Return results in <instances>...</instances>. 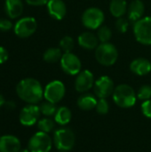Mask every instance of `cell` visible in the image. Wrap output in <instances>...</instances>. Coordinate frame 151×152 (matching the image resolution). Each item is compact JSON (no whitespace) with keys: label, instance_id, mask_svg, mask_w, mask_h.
I'll list each match as a JSON object with an SVG mask.
<instances>
[{"label":"cell","instance_id":"8d00e7d4","mask_svg":"<svg viewBox=\"0 0 151 152\" xmlns=\"http://www.w3.org/2000/svg\"><path fill=\"white\" fill-rule=\"evenodd\" d=\"M20 152H29V151H28V149H24V150H20Z\"/></svg>","mask_w":151,"mask_h":152},{"label":"cell","instance_id":"52a82bcc","mask_svg":"<svg viewBox=\"0 0 151 152\" xmlns=\"http://www.w3.org/2000/svg\"><path fill=\"white\" fill-rule=\"evenodd\" d=\"M52 145L53 142L48 134L39 131L29 139L28 149L29 152H49Z\"/></svg>","mask_w":151,"mask_h":152},{"label":"cell","instance_id":"e575fe53","mask_svg":"<svg viewBox=\"0 0 151 152\" xmlns=\"http://www.w3.org/2000/svg\"><path fill=\"white\" fill-rule=\"evenodd\" d=\"M6 104V106L9 108V109H14L15 108V103L13 102H7V103H5Z\"/></svg>","mask_w":151,"mask_h":152},{"label":"cell","instance_id":"4316f807","mask_svg":"<svg viewBox=\"0 0 151 152\" xmlns=\"http://www.w3.org/2000/svg\"><path fill=\"white\" fill-rule=\"evenodd\" d=\"M60 48L64 53H71L74 48V39L69 36L63 37L60 41Z\"/></svg>","mask_w":151,"mask_h":152},{"label":"cell","instance_id":"d6a6232c","mask_svg":"<svg viewBox=\"0 0 151 152\" xmlns=\"http://www.w3.org/2000/svg\"><path fill=\"white\" fill-rule=\"evenodd\" d=\"M8 52L7 50L3 47V46H0V64H3L4 62H5L8 59Z\"/></svg>","mask_w":151,"mask_h":152},{"label":"cell","instance_id":"83f0119b","mask_svg":"<svg viewBox=\"0 0 151 152\" xmlns=\"http://www.w3.org/2000/svg\"><path fill=\"white\" fill-rule=\"evenodd\" d=\"M137 96L142 101H148L151 98V86L149 85H144L141 86L137 93Z\"/></svg>","mask_w":151,"mask_h":152},{"label":"cell","instance_id":"9a60e30c","mask_svg":"<svg viewBox=\"0 0 151 152\" xmlns=\"http://www.w3.org/2000/svg\"><path fill=\"white\" fill-rule=\"evenodd\" d=\"M20 142L14 136L6 134L0 136V152H20Z\"/></svg>","mask_w":151,"mask_h":152},{"label":"cell","instance_id":"9c48e42d","mask_svg":"<svg viewBox=\"0 0 151 152\" xmlns=\"http://www.w3.org/2000/svg\"><path fill=\"white\" fill-rule=\"evenodd\" d=\"M61 67L62 70L70 76L77 75L81 71L82 64L79 58L71 53H64L61 59Z\"/></svg>","mask_w":151,"mask_h":152},{"label":"cell","instance_id":"d590c367","mask_svg":"<svg viewBox=\"0 0 151 152\" xmlns=\"http://www.w3.org/2000/svg\"><path fill=\"white\" fill-rule=\"evenodd\" d=\"M5 103V101H4V98L2 94H0V108Z\"/></svg>","mask_w":151,"mask_h":152},{"label":"cell","instance_id":"8fae6325","mask_svg":"<svg viewBox=\"0 0 151 152\" xmlns=\"http://www.w3.org/2000/svg\"><path fill=\"white\" fill-rule=\"evenodd\" d=\"M40 114V109L37 105L28 104L20 110L19 119L22 126H31L38 121Z\"/></svg>","mask_w":151,"mask_h":152},{"label":"cell","instance_id":"f1b7e54d","mask_svg":"<svg viewBox=\"0 0 151 152\" xmlns=\"http://www.w3.org/2000/svg\"><path fill=\"white\" fill-rule=\"evenodd\" d=\"M96 111L101 114V115H105L109 112V102H107L106 99L104 98H101L99 99V101L97 102V104H96Z\"/></svg>","mask_w":151,"mask_h":152},{"label":"cell","instance_id":"ffe728a7","mask_svg":"<svg viewBox=\"0 0 151 152\" xmlns=\"http://www.w3.org/2000/svg\"><path fill=\"white\" fill-rule=\"evenodd\" d=\"M128 6L126 0H111L109 4V11L110 13L116 17L120 18L123 17L127 12Z\"/></svg>","mask_w":151,"mask_h":152},{"label":"cell","instance_id":"5b68a950","mask_svg":"<svg viewBox=\"0 0 151 152\" xmlns=\"http://www.w3.org/2000/svg\"><path fill=\"white\" fill-rule=\"evenodd\" d=\"M133 34L136 40L144 45H151V16L142 17L133 24Z\"/></svg>","mask_w":151,"mask_h":152},{"label":"cell","instance_id":"4fadbf2b","mask_svg":"<svg viewBox=\"0 0 151 152\" xmlns=\"http://www.w3.org/2000/svg\"><path fill=\"white\" fill-rule=\"evenodd\" d=\"M94 83L93 74L90 70L85 69L77 74L75 80V88L79 93H85L93 86Z\"/></svg>","mask_w":151,"mask_h":152},{"label":"cell","instance_id":"6da1fadb","mask_svg":"<svg viewBox=\"0 0 151 152\" xmlns=\"http://www.w3.org/2000/svg\"><path fill=\"white\" fill-rule=\"evenodd\" d=\"M16 94L23 102L28 104H36L43 99L44 90L39 81L35 78L28 77L18 83Z\"/></svg>","mask_w":151,"mask_h":152},{"label":"cell","instance_id":"2e32d148","mask_svg":"<svg viewBox=\"0 0 151 152\" xmlns=\"http://www.w3.org/2000/svg\"><path fill=\"white\" fill-rule=\"evenodd\" d=\"M131 71L138 76H145L151 71V62L145 58H137L130 64Z\"/></svg>","mask_w":151,"mask_h":152},{"label":"cell","instance_id":"f546056e","mask_svg":"<svg viewBox=\"0 0 151 152\" xmlns=\"http://www.w3.org/2000/svg\"><path fill=\"white\" fill-rule=\"evenodd\" d=\"M128 26H129V22L126 19H125L124 17L117 18V20L116 21V28L118 32L125 33L127 31Z\"/></svg>","mask_w":151,"mask_h":152},{"label":"cell","instance_id":"3957f363","mask_svg":"<svg viewBox=\"0 0 151 152\" xmlns=\"http://www.w3.org/2000/svg\"><path fill=\"white\" fill-rule=\"evenodd\" d=\"M95 58L102 66H112L117 61L118 52L113 44L109 42L101 43L95 49Z\"/></svg>","mask_w":151,"mask_h":152},{"label":"cell","instance_id":"e0dca14e","mask_svg":"<svg viewBox=\"0 0 151 152\" xmlns=\"http://www.w3.org/2000/svg\"><path fill=\"white\" fill-rule=\"evenodd\" d=\"M77 42L82 48L85 50H93L97 48L100 41L96 35H94L92 32L86 31L79 35Z\"/></svg>","mask_w":151,"mask_h":152},{"label":"cell","instance_id":"30bf717a","mask_svg":"<svg viewBox=\"0 0 151 152\" xmlns=\"http://www.w3.org/2000/svg\"><path fill=\"white\" fill-rule=\"evenodd\" d=\"M65 95V86L62 82L54 80L50 82L44 90V97L46 101L57 103L62 100Z\"/></svg>","mask_w":151,"mask_h":152},{"label":"cell","instance_id":"7a4b0ae2","mask_svg":"<svg viewBox=\"0 0 151 152\" xmlns=\"http://www.w3.org/2000/svg\"><path fill=\"white\" fill-rule=\"evenodd\" d=\"M112 95L115 103L124 109L133 107L136 102V94L132 86L126 84L117 86Z\"/></svg>","mask_w":151,"mask_h":152},{"label":"cell","instance_id":"cb8c5ba5","mask_svg":"<svg viewBox=\"0 0 151 152\" xmlns=\"http://www.w3.org/2000/svg\"><path fill=\"white\" fill-rule=\"evenodd\" d=\"M97 37L101 43H108L112 37V31L108 26H101L98 28Z\"/></svg>","mask_w":151,"mask_h":152},{"label":"cell","instance_id":"7402d4cb","mask_svg":"<svg viewBox=\"0 0 151 152\" xmlns=\"http://www.w3.org/2000/svg\"><path fill=\"white\" fill-rule=\"evenodd\" d=\"M71 118H72V114H71L70 110L65 106H62V107H60L59 109H57L56 113L54 115L55 122L61 126L69 124L71 120Z\"/></svg>","mask_w":151,"mask_h":152},{"label":"cell","instance_id":"277c9868","mask_svg":"<svg viewBox=\"0 0 151 152\" xmlns=\"http://www.w3.org/2000/svg\"><path fill=\"white\" fill-rule=\"evenodd\" d=\"M76 137L73 131L64 127L57 129L53 134V142L57 150L61 151H69L73 149Z\"/></svg>","mask_w":151,"mask_h":152},{"label":"cell","instance_id":"1f68e13d","mask_svg":"<svg viewBox=\"0 0 151 152\" xmlns=\"http://www.w3.org/2000/svg\"><path fill=\"white\" fill-rule=\"evenodd\" d=\"M12 28V23L10 20L0 18V30L1 31H8Z\"/></svg>","mask_w":151,"mask_h":152},{"label":"cell","instance_id":"5bb4252c","mask_svg":"<svg viewBox=\"0 0 151 152\" xmlns=\"http://www.w3.org/2000/svg\"><path fill=\"white\" fill-rule=\"evenodd\" d=\"M47 11L50 16L55 20H62L67 13L66 4L62 0H49L47 3Z\"/></svg>","mask_w":151,"mask_h":152},{"label":"cell","instance_id":"d4e9b609","mask_svg":"<svg viewBox=\"0 0 151 152\" xmlns=\"http://www.w3.org/2000/svg\"><path fill=\"white\" fill-rule=\"evenodd\" d=\"M39 109H40L41 114H43L46 117H51V116L55 115L56 110H57L55 103H53V102H48V101L42 102L41 105L39 106Z\"/></svg>","mask_w":151,"mask_h":152},{"label":"cell","instance_id":"44dd1931","mask_svg":"<svg viewBox=\"0 0 151 152\" xmlns=\"http://www.w3.org/2000/svg\"><path fill=\"white\" fill-rule=\"evenodd\" d=\"M97 99L93 94H85L77 99V106L82 110H91L96 107Z\"/></svg>","mask_w":151,"mask_h":152},{"label":"cell","instance_id":"d6986e66","mask_svg":"<svg viewBox=\"0 0 151 152\" xmlns=\"http://www.w3.org/2000/svg\"><path fill=\"white\" fill-rule=\"evenodd\" d=\"M5 12L11 19H16L22 14L23 3L21 0H5Z\"/></svg>","mask_w":151,"mask_h":152},{"label":"cell","instance_id":"ac0fdd59","mask_svg":"<svg viewBox=\"0 0 151 152\" xmlns=\"http://www.w3.org/2000/svg\"><path fill=\"white\" fill-rule=\"evenodd\" d=\"M145 6L142 0H133L127 9L128 18L131 21L136 22L141 20L144 14Z\"/></svg>","mask_w":151,"mask_h":152},{"label":"cell","instance_id":"484cf974","mask_svg":"<svg viewBox=\"0 0 151 152\" xmlns=\"http://www.w3.org/2000/svg\"><path fill=\"white\" fill-rule=\"evenodd\" d=\"M37 127L39 131L48 134L54 128V122L51 118H44L37 121Z\"/></svg>","mask_w":151,"mask_h":152},{"label":"cell","instance_id":"ba28073f","mask_svg":"<svg viewBox=\"0 0 151 152\" xmlns=\"http://www.w3.org/2000/svg\"><path fill=\"white\" fill-rule=\"evenodd\" d=\"M37 28V23L33 17H24L20 19L14 25V33L17 37L26 38L32 36Z\"/></svg>","mask_w":151,"mask_h":152},{"label":"cell","instance_id":"4dcf8cb0","mask_svg":"<svg viewBox=\"0 0 151 152\" xmlns=\"http://www.w3.org/2000/svg\"><path fill=\"white\" fill-rule=\"evenodd\" d=\"M142 111L145 117L151 118V100L143 102L142 104Z\"/></svg>","mask_w":151,"mask_h":152},{"label":"cell","instance_id":"836d02e7","mask_svg":"<svg viewBox=\"0 0 151 152\" xmlns=\"http://www.w3.org/2000/svg\"><path fill=\"white\" fill-rule=\"evenodd\" d=\"M25 1L27 2V4L30 5H34V6L47 4V3L49 2V0H25Z\"/></svg>","mask_w":151,"mask_h":152},{"label":"cell","instance_id":"74e56055","mask_svg":"<svg viewBox=\"0 0 151 152\" xmlns=\"http://www.w3.org/2000/svg\"><path fill=\"white\" fill-rule=\"evenodd\" d=\"M60 152H68V151H60Z\"/></svg>","mask_w":151,"mask_h":152},{"label":"cell","instance_id":"603a6c76","mask_svg":"<svg viewBox=\"0 0 151 152\" xmlns=\"http://www.w3.org/2000/svg\"><path fill=\"white\" fill-rule=\"evenodd\" d=\"M62 57V53L61 48H56V47H51L48 48L43 55V59L44 61L48 63H54L57 62L58 61H61Z\"/></svg>","mask_w":151,"mask_h":152},{"label":"cell","instance_id":"7c38bea8","mask_svg":"<svg viewBox=\"0 0 151 152\" xmlns=\"http://www.w3.org/2000/svg\"><path fill=\"white\" fill-rule=\"evenodd\" d=\"M94 94L97 97L101 98H108L111 94H113V92L115 90L114 82L113 80L108 77V76H102L100 78H98L97 81H95L93 86Z\"/></svg>","mask_w":151,"mask_h":152},{"label":"cell","instance_id":"8992f818","mask_svg":"<svg viewBox=\"0 0 151 152\" xmlns=\"http://www.w3.org/2000/svg\"><path fill=\"white\" fill-rule=\"evenodd\" d=\"M104 19V12L98 7L87 8L83 12L81 18L83 25L89 29L99 28L102 25Z\"/></svg>","mask_w":151,"mask_h":152}]
</instances>
